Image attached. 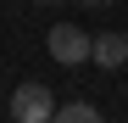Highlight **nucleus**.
<instances>
[{"label":"nucleus","mask_w":128,"mask_h":123,"mask_svg":"<svg viewBox=\"0 0 128 123\" xmlns=\"http://www.w3.org/2000/svg\"><path fill=\"white\" fill-rule=\"evenodd\" d=\"M84 6H89V11H100V6H112V0H84Z\"/></svg>","instance_id":"nucleus-5"},{"label":"nucleus","mask_w":128,"mask_h":123,"mask_svg":"<svg viewBox=\"0 0 128 123\" xmlns=\"http://www.w3.org/2000/svg\"><path fill=\"white\" fill-rule=\"evenodd\" d=\"M100 112L89 106V101H67V106H56V123H95Z\"/></svg>","instance_id":"nucleus-4"},{"label":"nucleus","mask_w":128,"mask_h":123,"mask_svg":"<svg viewBox=\"0 0 128 123\" xmlns=\"http://www.w3.org/2000/svg\"><path fill=\"white\" fill-rule=\"evenodd\" d=\"M89 62H100V67H122V62H128V34H95Z\"/></svg>","instance_id":"nucleus-3"},{"label":"nucleus","mask_w":128,"mask_h":123,"mask_svg":"<svg viewBox=\"0 0 128 123\" xmlns=\"http://www.w3.org/2000/svg\"><path fill=\"white\" fill-rule=\"evenodd\" d=\"M11 117H17V123H50V117H56V95L28 78V84L11 90Z\"/></svg>","instance_id":"nucleus-2"},{"label":"nucleus","mask_w":128,"mask_h":123,"mask_svg":"<svg viewBox=\"0 0 128 123\" xmlns=\"http://www.w3.org/2000/svg\"><path fill=\"white\" fill-rule=\"evenodd\" d=\"M45 6H50V0H45Z\"/></svg>","instance_id":"nucleus-6"},{"label":"nucleus","mask_w":128,"mask_h":123,"mask_svg":"<svg viewBox=\"0 0 128 123\" xmlns=\"http://www.w3.org/2000/svg\"><path fill=\"white\" fill-rule=\"evenodd\" d=\"M89 45H95V34H84L78 23H56L45 34V50L61 62V67H78V62H89Z\"/></svg>","instance_id":"nucleus-1"}]
</instances>
